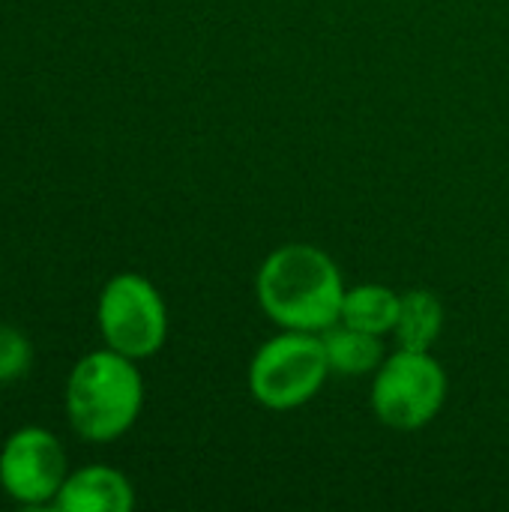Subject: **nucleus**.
I'll list each match as a JSON object with an SVG mask.
<instances>
[{"mask_svg":"<svg viewBox=\"0 0 509 512\" xmlns=\"http://www.w3.org/2000/svg\"><path fill=\"white\" fill-rule=\"evenodd\" d=\"M345 291L339 264L312 243L273 249L255 276L258 306L279 330L324 333L339 321Z\"/></svg>","mask_w":509,"mask_h":512,"instance_id":"nucleus-1","label":"nucleus"},{"mask_svg":"<svg viewBox=\"0 0 509 512\" xmlns=\"http://www.w3.org/2000/svg\"><path fill=\"white\" fill-rule=\"evenodd\" d=\"M144 408V378L135 360L114 351H90L66 381V414L78 438L108 444L126 435Z\"/></svg>","mask_w":509,"mask_h":512,"instance_id":"nucleus-2","label":"nucleus"},{"mask_svg":"<svg viewBox=\"0 0 509 512\" xmlns=\"http://www.w3.org/2000/svg\"><path fill=\"white\" fill-rule=\"evenodd\" d=\"M321 333L282 330L249 363V393L270 411H294L312 402L330 378Z\"/></svg>","mask_w":509,"mask_h":512,"instance_id":"nucleus-3","label":"nucleus"},{"mask_svg":"<svg viewBox=\"0 0 509 512\" xmlns=\"http://www.w3.org/2000/svg\"><path fill=\"white\" fill-rule=\"evenodd\" d=\"M447 402V372L432 351L396 348L372 375V411L396 432L429 426Z\"/></svg>","mask_w":509,"mask_h":512,"instance_id":"nucleus-4","label":"nucleus"},{"mask_svg":"<svg viewBox=\"0 0 509 512\" xmlns=\"http://www.w3.org/2000/svg\"><path fill=\"white\" fill-rule=\"evenodd\" d=\"M99 333L108 348L147 360L168 339V309L156 285L138 273H117L105 282L96 306Z\"/></svg>","mask_w":509,"mask_h":512,"instance_id":"nucleus-5","label":"nucleus"},{"mask_svg":"<svg viewBox=\"0 0 509 512\" xmlns=\"http://www.w3.org/2000/svg\"><path fill=\"white\" fill-rule=\"evenodd\" d=\"M66 477V450L54 432L24 426L6 438L0 450V489L12 501L24 507H42L57 498Z\"/></svg>","mask_w":509,"mask_h":512,"instance_id":"nucleus-6","label":"nucleus"},{"mask_svg":"<svg viewBox=\"0 0 509 512\" xmlns=\"http://www.w3.org/2000/svg\"><path fill=\"white\" fill-rule=\"evenodd\" d=\"M51 504L63 512H129L135 507V489L120 471L87 465L63 480Z\"/></svg>","mask_w":509,"mask_h":512,"instance_id":"nucleus-7","label":"nucleus"},{"mask_svg":"<svg viewBox=\"0 0 509 512\" xmlns=\"http://www.w3.org/2000/svg\"><path fill=\"white\" fill-rule=\"evenodd\" d=\"M384 336L357 330L351 324L336 321L333 327H327L321 333L324 351H327V363L333 375L342 378H363V375H375L378 366L387 360L384 351Z\"/></svg>","mask_w":509,"mask_h":512,"instance_id":"nucleus-8","label":"nucleus"},{"mask_svg":"<svg viewBox=\"0 0 509 512\" xmlns=\"http://www.w3.org/2000/svg\"><path fill=\"white\" fill-rule=\"evenodd\" d=\"M399 306H402V294H396L387 285L366 282V285L345 291L339 321L351 324L357 330L375 333V336H387V333H393V327L399 321Z\"/></svg>","mask_w":509,"mask_h":512,"instance_id":"nucleus-9","label":"nucleus"},{"mask_svg":"<svg viewBox=\"0 0 509 512\" xmlns=\"http://www.w3.org/2000/svg\"><path fill=\"white\" fill-rule=\"evenodd\" d=\"M441 330H444V306H441V300L432 291L414 288V291L402 294L399 321L393 327L396 348L432 351V345L438 342Z\"/></svg>","mask_w":509,"mask_h":512,"instance_id":"nucleus-10","label":"nucleus"},{"mask_svg":"<svg viewBox=\"0 0 509 512\" xmlns=\"http://www.w3.org/2000/svg\"><path fill=\"white\" fill-rule=\"evenodd\" d=\"M30 363H33V348L27 336L15 327L0 324V384L24 378Z\"/></svg>","mask_w":509,"mask_h":512,"instance_id":"nucleus-11","label":"nucleus"}]
</instances>
